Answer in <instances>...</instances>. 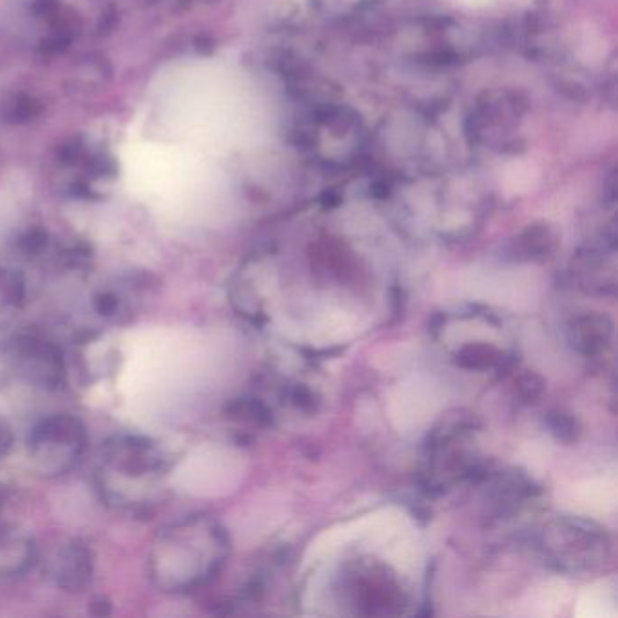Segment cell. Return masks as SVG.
<instances>
[{
  "label": "cell",
  "mask_w": 618,
  "mask_h": 618,
  "mask_svg": "<svg viewBox=\"0 0 618 618\" xmlns=\"http://www.w3.org/2000/svg\"><path fill=\"white\" fill-rule=\"evenodd\" d=\"M519 385H521L519 392L526 401H535L537 397H541L542 390H544V381L535 374H526V376L521 377Z\"/></svg>",
  "instance_id": "cell-11"
},
{
  "label": "cell",
  "mask_w": 618,
  "mask_h": 618,
  "mask_svg": "<svg viewBox=\"0 0 618 618\" xmlns=\"http://www.w3.org/2000/svg\"><path fill=\"white\" fill-rule=\"evenodd\" d=\"M539 550L555 570L586 575L600 570L609 559L608 533L595 522L561 517L548 522L539 537Z\"/></svg>",
  "instance_id": "cell-3"
},
{
  "label": "cell",
  "mask_w": 618,
  "mask_h": 618,
  "mask_svg": "<svg viewBox=\"0 0 618 618\" xmlns=\"http://www.w3.org/2000/svg\"><path fill=\"white\" fill-rule=\"evenodd\" d=\"M19 359L33 381H39L40 385L49 388L60 385V377L64 372L62 359L48 343L35 338L22 341L19 345Z\"/></svg>",
  "instance_id": "cell-5"
},
{
  "label": "cell",
  "mask_w": 618,
  "mask_h": 618,
  "mask_svg": "<svg viewBox=\"0 0 618 618\" xmlns=\"http://www.w3.org/2000/svg\"><path fill=\"white\" fill-rule=\"evenodd\" d=\"M548 425H550L553 435L559 441H564V443H573L579 437V423L573 417L568 416V414H561V412L559 414H551L548 417Z\"/></svg>",
  "instance_id": "cell-9"
},
{
  "label": "cell",
  "mask_w": 618,
  "mask_h": 618,
  "mask_svg": "<svg viewBox=\"0 0 618 618\" xmlns=\"http://www.w3.org/2000/svg\"><path fill=\"white\" fill-rule=\"evenodd\" d=\"M227 535L216 522L189 517L160 532L151 555V579L160 590L193 591L220 570Z\"/></svg>",
  "instance_id": "cell-1"
},
{
  "label": "cell",
  "mask_w": 618,
  "mask_h": 618,
  "mask_svg": "<svg viewBox=\"0 0 618 618\" xmlns=\"http://www.w3.org/2000/svg\"><path fill=\"white\" fill-rule=\"evenodd\" d=\"M571 341L586 358L602 356L613 339V325L602 314H584L571 323Z\"/></svg>",
  "instance_id": "cell-6"
},
{
  "label": "cell",
  "mask_w": 618,
  "mask_h": 618,
  "mask_svg": "<svg viewBox=\"0 0 618 618\" xmlns=\"http://www.w3.org/2000/svg\"><path fill=\"white\" fill-rule=\"evenodd\" d=\"M289 399L292 405L300 408L303 412H312V410H316V405H318V399L314 396V392L310 388L303 387V385L292 388L289 392Z\"/></svg>",
  "instance_id": "cell-10"
},
{
  "label": "cell",
  "mask_w": 618,
  "mask_h": 618,
  "mask_svg": "<svg viewBox=\"0 0 618 618\" xmlns=\"http://www.w3.org/2000/svg\"><path fill=\"white\" fill-rule=\"evenodd\" d=\"M501 350L488 343H466L455 352V363L466 370H490L503 363Z\"/></svg>",
  "instance_id": "cell-8"
},
{
  "label": "cell",
  "mask_w": 618,
  "mask_h": 618,
  "mask_svg": "<svg viewBox=\"0 0 618 618\" xmlns=\"http://www.w3.org/2000/svg\"><path fill=\"white\" fill-rule=\"evenodd\" d=\"M165 475V459L162 452L149 439L136 435H120L106 445V452L102 457L100 479L111 481L118 479L120 483L100 486L104 497L111 492L107 499L116 506H126L127 493L135 490L133 510H149L158 503L156 490L162 488L160 483Z\"/></svg>",
  "instance_id": "cell-2"
},
{
  "label": "cell",
  "mask_w": 618,
  "mask_h": 618,
  "mask_svg": "<svg viewBox=\"0 0 618 618\" xmlns=\"http://www.w3.org/2000/svg\"><path fill=\"white\" fill-rule=\"evenodd\" d=\"M93 575V553L84 544H71L60 551L55 564L58 586L68 591H82Z\"/></svg>",
  "instance_id": "cell-7"
},
{
  "label": "cell",
  "mask_w": 618,
  "mask_h": 618,
  "mask_svg": "<svg viewBox=\"0 0 618 618\" xmlns=\"http://www.w3.org/2000/svg\"><path fill=\"white\" fill-rule=\"evenodd\" d=\"M28 446L29 457L42 474H66L86 448V430L77 417L57 414L31 430Z\"/></svg>",
  "instance_id": "cell-4"
}]
</instances>
